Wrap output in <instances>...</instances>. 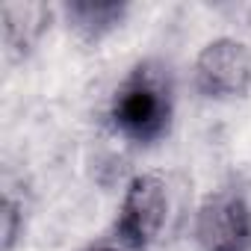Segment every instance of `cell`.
Segmentation results:
<instances>
[{"instance_id": "obj_1", "label": "cell", "mask_w": 251, "mask_h": 251, "mask_svg": "<svg viewBox=\"0 0 251 251\" xmlns=\"http://www.w3.org/2000/svg\"><path fill=\"white\" fill-rule=\"evenodd\" d=\"M109 118L121 136L133 142H157L172 121V80L163 65L139 62L115 89Z\"/></svg>"}, {"instance_id": "obj_2", "label": "cell", "mask_w": 251, "mask_h": 251, "mask_svg": "<svg viewBox=\"0 0 251 251\" xmlns=\"http://www.w3.org/2000/svg\"><path fill=\"white\" fill-rule=\"evenodd\" d=\"M169 213V192L160 175H136L121 198L115 219L118 245L127 251H145L163 230Z\"/></svg>"}, {"instance_id": "obj_3", "label": "cell", "mask_w": 251, "mask_h": 251, "mask_svg": "<svg viewBox=\"0 0 251 251\" xmlns=\"http://www.w3.org/2000/svg\"><path fill=\"white\" fill-rule=\"evenodd\" d=\"M201 251H251V207L239 192H213L195 216Z\"/></svg>"}, {"instance_id": "obj_4", "label": "cell", "mask_w": 251, "mask_h": 251, "mask_svg": "<svg viewBox=\"0 0 251 251\" xmlns=\"http://www.w3.org/2000/svg\"><path fill=\"white\" fill-rule=\"evenodd\" d=\"M195 86L207 98H239L251 89V50L236 39L210 42L195 59Z\"/></svg>"}, {"instance_id": "obj_5", "label": "cell", "mask_w": 251, "mask_h": 251, "mask_svg": "<svg viewBox=\"0 0 251 251\" xmlns=\"http://www.w3.org/2000/svg\"><path fill=\"white\" fill-rule=\"evenodd\" d=\"M50 9L42 3H6L3 6V36L12 56H24L48 30Z\"/></svg>"}, {"instance_id": "obj_6", "label": "cell", "mask_w": 251, "mask_h": 251, "mask_svg": "<svg viewBox=\"0 0 251 251\" xmlns=\"http://www.w3.org/2000/svg\"><path fill=\"white\" fill-rule=\"evenodd\" d=\"M127 12L124 3H109V0H74L65 6V15L71 21V27L86 39V42H98L103 39L109 30H115Z\"/></svg>"}, {"instance_id": "obj_7", "label": "cell", "mask_w": 251, "mask_h": 251, "mask_svg": "<svg viewBox=\"0 0 251 251\" xmlns=\"http://www.w3.org/2000/svg\"><path fill=\"white\" fill-rule=\"evenodd\" d=\"M18 233H21V207L6 195L3 198V251H12Z\"/></svg>"}, {"instance_id": "obj_8", "label": "cell", "mask_w": 251, "mask_h": 251, "mask_svg": "<svg viewBox=\"0 0 251 251\" xmlns=\"http://www.w3.org/2000/svg\"><path fill=\"white\" fill-rule=\"evenodd\" d=\"M89 251H127L124 245H98V248H89Z\"/></svg>"}]
</instances>
